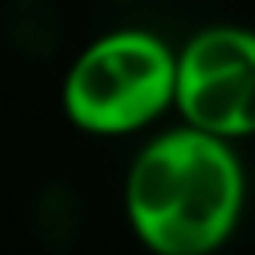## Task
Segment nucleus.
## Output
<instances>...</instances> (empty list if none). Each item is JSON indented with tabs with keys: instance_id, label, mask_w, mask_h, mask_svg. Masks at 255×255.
<instances>
[{
	"instance_id": "1",
	"label": "nucleus",
	"mask_w": 255,
	"mask_h": 255,
	"mask_svg": "<svg viewBox=\"0 0 255 255\" xmlns=\"http://www.w3.org/2000/svg\"><path fill=\"white\" fill-rule=\"evenodd\" d=\"M248 180L229 139L180 124L131 158L124 214L150 255H214L244 218Z\"/></svg>"
},
{
	"instance_id": "2",
	"label": "nucleus",
	"mask_w": 255,
	"mask_h": 255,
	"mask_svg": "<svg viewBox=\"0 0 255 255\" xmlns=\"http://www.w3.org/2000/svg\"><path fill=\"white\" fill-rule=\"evenodd\" d=\"M60 105L79 131L131 135L176 109V49L150 30H113L64 72Z\"/></svg>"
},
{
	"instance_id": "3",
	"label": "nucleus",
	"mask_w": 255,
	"mask_h": 255,
	"mask_svg": "<svg viewBox=\"0 0 255 255\" xmlns=\"http://www.w3.org/2000/svg\"><path fill=\"white\" fill-rule=\"evenodd\" d=\"M176 113L229 143L255 135V30L207 26L176 49Z\"/></svg>"
},
{
	"instance_id": "4",
	"label": "nucleus",
	"mask_w": 255,
	"mask_h": 255,
	"mask_svg": "<svg viewBox=\"0 0 255 255\" xmlns=\"http://www.w3.org/2000/svg\"><path fill=\"white\" fill-rule=\"evenodd\" d=\"M8 34L19 53H49V45L60 34V19H56L49 0H11Z\"/></svg>"
},
{
	"instance_id": "5",
	"label": "nucleus",
	"mask_w": 255,
	"mask_h": 255,
	"mask_svg": "<svg viewBox=\"0 0 255 255\" xmlns=\"http://www.w3.org/2000/svg\"><path fill=\"white\" fill-rule=\"evenodd\" d=\"M117 4H124V0H117Z\"/></svg>"
}]
</instances>
